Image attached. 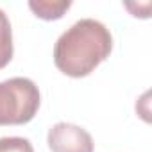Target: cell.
Listing matches in <instances>:
<instances>
[{"label":"cell","mask_w":152,"mask_h":152,"mask_svg":"<svg viewBox=\"0 0 152 152\" xmlns=\"http://www.w3.org/2000/svg\"><path fill=\"white\" fill-rule=\"evenodd\" d=\"M113 48L109 29L93 18L75 22L56 41L54 63L70 77L90 75Z\"/></svg>","instance_id":"6da1fadb"},{"label":"cell","mask_w":152,"mask_h":152,"mask_svg":"<svg viewBox=\"0 0 152 152\" xmlns=\"http://www.w3.org/2000/svg\"><path fill=\"white\" fill-rule=\"evenodd\" d=\"M39 90L27 77L0 83V125H22L39 109Z\"/></svg>","instance_id":"7a4b0ae2"},{"label":"cell","mask_w":152,"mask_h":152,"mask_svg":"<svg viewBox=\"0 0 152 152\" xmlns=\"http://www.w3.org/2000/svg\"><path fill=\"white\" fill-rule=\"evenodd\" d=\"M47 141L52 152H93L90 132L75 124L59 122L52 125Z\"/></svg>","instance_id":"3957f363"},{"label":"cell","mask_w":152,"mask_h":152,"mask_svg":"<svg viewBox=\"0 0 152 152\" xmlns=\"http://www.w3.org/2000/svg\"><path fill=\"white\" fill-rule=\"evenodd\" d=\"M70 6H72L70 0H31L29 2V7L34 11V15L43 20L61 18L70 9Z\"/></svg>","instance_id":"277c9868"},{"label":"cell","mask_w":152,"mask_h":152,"mask_svg":"<svg viewBox=\"0 0 152 152\" xmlns=\"http://www.w3.org/2000/svg\"><path fill=\"white\" fill-rule=\"evenodd\" d=\"M13 57V31L9 18L0 9V68H4Z\"/></svg>","instance_id":"5b68a950"},{"label":"cell","mask_w":152,"mask_h":152,"mask_svg":"<svg viewBox=\"0 0 152 152\" xmlns=\"http://www.w3.org/2000/svg\"><path fill=\"white\" fill-rule=\"evenodd\" d=\"M0 152H34V148L27 138L7 136L0 138Z\"/></svg>","instance_id":"8992f818"}]
</instances>
